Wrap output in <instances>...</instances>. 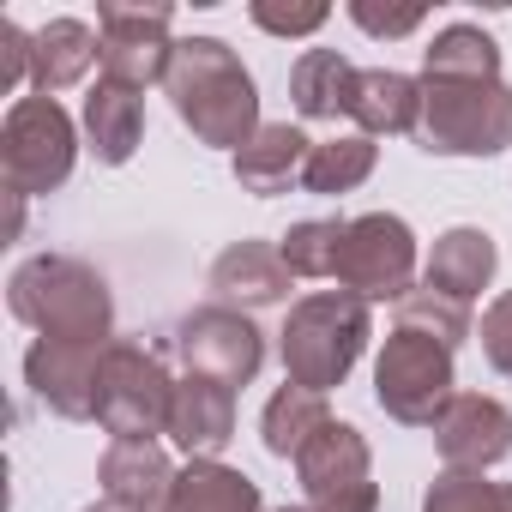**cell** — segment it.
I'll return each instance as SVG.
<instances>
[{
  "mask_svg": "<svg viewBox=\"0 0 512 512\" xmlns=\"http://www.w3.org/2000/svg\"><path fill=\"white\" fill-rule=\"evenodd\" d=\"M290 266H284V253L278 241H229L217 260H211V290L223 308H278L290 296Z\"/></svg>",
  "mask_w": 512,
  "mask_h": 512,
  "instance_id": "cell-14",
  "label": "cell"
},
{
  "mask_svg": "<svg viewBox=\"0 0 512 512\" xmlns=\"http://www.w3.org/2000/svg\"><path fill=\"white\" fill-rule=\"evenodd\" d=\"M422 73L428 79H500V43L482 25H446L422 49Z\"/></svg>",
  "mask_w": 512,
  "mask_h": 512,
  "instance_id": "cell-26",
  "label": "cell"
},
{
  "mask_svg": "<svg viewBox=\"0 0 512 512\" xmlns=\"http://www.w3.org/2000/svg\"><path fill=\"white\" fill-rule=\"evenodd\" d=\"M416 145L428 157H500L512 145V85L506 79H428Z\"/></svg>",
  "mask_w": 512,
  "mask_h": 512,
  "instance_id": "cell-4",
  "label": "cell"
},
{
  "mask_svg": "<svg viewBox=\"0 0 512 512\" xmlns=\"http://www.w3.org/2000/svg\"><path fill=\"white\" fill-rule=\"evenodd\" d=\"M338 247H344V223H338V217L290 223V235L278 241L284 266H290L296 278H332V272H338Z\"/></svg>",
  "mask_w": 512,
  "mask_h": 512,
  "instance_id": "cell-29",
  "label": "cell"
},
{
  "mask_svg": "<svg viewBox=\"0 0 512 512\" xmlns=\"http://www.w3.org/2000/svg\"><path fill=\"white\" fill-rule=\"evenodd\" d=\"M31 43H37V31H25V25H13V19H0V91L31 85Z\"/></svg>",
  "mask_w": 512,
  "mask_h": 512,
  "instance_id": "cell-33",
  "label": "cell"
},
{
  "mask_svg": "<svg viewBox=\"0 0 512 512\" xmlns=\"http://www.w3.org/2000/svg\"><path fill=\"white\" fill-rule=\"evenodd\" d=\"M350 85H356V67L338 49H308L290 67V103H296L302 121H338V115H350Z\"/></svg>",
  "mask_w": 512,
  "mask_h": 512,
  "instance_id": "cell-23",
  "label": "cell"
},
{
  "mask_svg": "<svg viewBox=\"0 0 512 512\" xmlns=\"http://www.w3.org/2000/svg\"><path fill=\"white\" fill-rule=\"evenodd\" d=\"M272 512H308V506H272Z\"/></svg>",
  "mask_w": 512,
  "mask_h": 512,
  "instance_id": "cell-35",
  "label": "cell"
},
{
  "mask_svg": "<svg viewBox=\"0 0 512 512\" xmlns=\"http://www.w3.org/2000/svg\"><path fill=\"white\" fill-rule=\"evenodd\" d=\"M7 308L19 326L37 338H67V344H109L115 338V296L97 266L73 253H37L7 278Z\"/></svg>",
  "mask_w": 512,
  "mask_h": 512,
  "instance_id": "cell-2",
  "label": "cell"
},
{
  "mask_svg": "<svg viewBox=\"0 0 512 512\" xmlns=\"http://www.w3.org/2000/svg\"><path fill=\"white\" fill-rule=\"evenodd\" d=\"M247 19L260 31H272V37H314L332 19V7H320V0H314V7H272V0H253Z\"/></svg>",
  "mask_w": 512,
  "mask_h": 512,
  "instance_id": "cell-30",
  "label": "cell"
},
{
  "mask_svg": "<svg viewBox=\"0 0 512 512\" xmlns=\"http://www.w3.org/2000/svg\"><path fill=\"white\" fill-rule=\"evenodd\" d=\"M296 476H302V494H308L302 506L308 512H380L374 458H368L362 428H350V422H326L302 446Z\"/></svg>",
  "mask_w": 512,
  "mask_h": 512,
  "instance_id": "cell-10",
  "label": "cell"
},
{
  "mask_svg": "<svg viewBox=\"0 0 512 512\" xmlns=\"http://www.w3.org/2000/svg\"><path fill=\"white\" fill-rule=\"evenodd\" d=\"M350 121L368 139H380V133H416V121H422V79L392 73V67H356Z\"/></svg>",
  "mask_w": 512,
  "mask_h": 512,
  "instance_id": "cell-20",
  "label": "cell"
},
{
  "mask_svg": "<svg viewBox=\"0 0 512 512\" xmlns=\"http://www.w3.org/2000/svg\"><path fill=\"white\" fill-rule=\"evenodd\" d=\"M169 440L187 458H217L235 440V386L217 380H175V404H169Z\"/></svg>",
  "mask_w": 512,
  "mask_h": 512,
  "instance_id": "cell-17",
  "label": "cell"
},
{
  "mask_svg": "<svg viewBox=\"0 0 512 512\" xmlns=\"http://www.w3.org/2000/svg\"><path fill=\"white\" fill-rule=\"evenodd\" d=\"M169 404H175V380H169L163 356L133 338H115L103 350L97 422L115 440H157V434H169Z\"/></svg>",
  "mask_w": 512,
  "mask_h": 512,
  "instance_id": "cell-7",
  "label": "cell"
},
{
  "mask_svg": "<svg viewBox=\"0 0 512 512\" xmlns=\"http://www.w3.org/2000/svg\"><path fill=\"white\" fill-rule=\"evenodd\" d=\"M374 157H380V145H374L368 133H338V139L314 145V157H308V175H302V193H314V199L356 193V187L374 175Z\"/></svg>",
  "mask_w": 512,
  "mask_h": 512,
  "instance_id": "cell-25",
  "label": "cell"
},
{
  "mask_svg": "<svg viewBox=\"0 0 512 512\" xmlns=\"http://www.w3.org/2000/svg\"><path fill=\"white\" fill-rule=\"evenodd\" d=\"M91 61H103V37L85 19H49L31 43V97H55L85 85Z\"/></svg>",
  "mask_w": 512,
  "mask_h": 512,
  "instance_id": "cell-19",
  "label": "cell"
},
{
  "mask_svg": "<svg viewBox=\"0 0 512 512\" xmlns=\"http://www.w3.org/2000/svg\"><path fill=\"white\" fill-rule=\"evenodd\" d=\"M181 127L211 145V151H241L253 133H260V91H253V73L241 67V55L223 37H181L169 79H163Z\"/></svg>",
  "mask_w": 512,
  "mask_h": 512,
  "instance_id": "cell-1",
  "label": "cell"
},
{
  "mask_svg": "<svg viewBox=\"0 0 512 512\" xmlns=\"http://www.w3.org/2000/svg\"><path fill=\"white\" fill-rule=\"evenodd\" d=\"M398 332H422V338L458 350V344L470 338V308L452 302V296H440V290H428V284H416V290L398 302Z\"/></svg>",
  "mask_w": 512,
  "mask_h": 512,
  "instance_id": "cell-27",
  "label": "cell"
},
{
  "mask_svg": "<svg viewBox=\"0 0 512 512\" xmlns=\"http://www.w3.org/2000/svg\"><path fill=\"white\" fill-rule=\"evenodd\" d=\"M175 464L157 440H109V452L97 458V482L109 500H127L139 512H163L169 488H175Z\"/></svg>",
  "mask_w": 512,
  "mask_h": 512,
  "instance_id": "cell-18",
  "label": "cell"
},
{
  "mask_svg": "<svg viewBox=\"0 0 512 512\" xmlns=\"http://www.w3.org/2000/svg\"><path fill=\"white\" fill-rule=\"evenodd\" d=\"M332 278L362 302H404L416 290V229L398 211L350 217Z\"/></svg>",
  "mask_w": 512,
  "mask_h": 512,
  "instance_id": "cell-8",
  "label": "cell"
},
{
  "mask_svg": "<svg viewBox=\"0 0 512 512\" xmlns=\"http://www.w3.org/2000/svg\"><path fill=\"white\" fill-rule=\"evenodd\" d=\"M494 272H500V247H494V235L476 229V223H452V229L434 235V247H428L422 284L470 308V302L494 284Z\"/></svg>",
  "mask_w": 512,
  "mask_h": 512,
  "instance_id": "cell-15",
  "label": "cell"
},
{
  "mask_svg": "<svg viewBox=\"0 0 512 512\" xmlns=\"http://www.w3.org/2000/svg\"><path fill=\"white\" fill-rule=\"evenodd\" d=\"M139 139H145V103H139V91H127L115 79H97L85 91V145H91V157L109 163V169H121L139 151Z\"/></svg>",
  "mask_w": 512,
  "mask_h": 512,
  "instance_id": "cell-21",
  "label": "cell"
},
{
  "mask_svg": "<svg viewBox=\"0 0 512 512\" xmlns=\"http://www.w3.org/2000/svg\"><path fill=\"white\" fill-rule=\"evenodd\" d=\"M85 512H139V506H127V500H109V494H103V500H91Z\"/></svg>",
  "mask_w": 512,
  "mask_h": 512,
  "instance_id": "cell-34",
  "label": "cell"
},
{
  "mask_svg": "<svg viewBox=\"0 0 512 512\" xmlns=\"http://www.w3.org/2000/svg\"><path fill=\"white\" fill-rule=\"evenodd\" d=\"M169 19L175 7H115L103 0L97 7V37H103V79L127 85V91H145V85H163L169 79V61H175V43H169Z\"/></svg>",
  "mask_w": 512,
  "mask_h": 512,
  "instance_id": "cell-11",
  "label": "cell"
},
{
  "mask_svg": "<svg viewBox=\"0 0 512 512\" xmlns=\"http://www.w3.org/2000/svg\"><path fill=\"white\" fill-rule=\"evenodd\" d=\"M79 163V127L55 97H19L0 121V175L13 199H37L67 187Z\"/></svg>",
  "mask_w": 512,
  "mask_h": 512,
  "instance_id": "cell-5",
  "label": "cell"
},
{
  "mask_svg": "<svg viewBox=\"0 0 512 512\" xmlns=\"http://www.w3.org/2000/svg\"><path fill=\"white\" fill-rule=\"evenodd\" d=\"M482 356H488V368H494V374H506V380H512V290H506V296H494V302H488V314H482Z\"/></svg>",
  "mask_w": 512,
  "mask_h": 512,
  "instance_id": "cell-31",
  "label": "cell"
},
{
  "mask_svg": "<svg viewBox=\"0 0 512 512\" xmlns=\"http://www.w3.org/2000/svg\"><path fill=\"white\" fill-rule=\"evenodd\" d=\"M422 512H512V482H488L482 470H440L422 494Z\"/></svg>",
  "mask_w": 512,
  "mask_h": 512,
  "instance_id": "cell-28",
  "label": "cell"
},
{
  "mask_svg": "<svg viewBox=\"0 0 512 512\" xmlns=\"http://www.w3.org/2000/svg\"><path fill=\"white\" fill-rule=\"evenodd\" d=\"M434 452L446 470H494L512 452V410L488 392H458L434 422Z\"/></svg>",
  "mask_w": 512,
  "mask_h": 512,
  "instance_id": "cell-13",
  "label": "cell"
},
{
  "mask_svg": "<svg viewBox=\"0 0 512 512\" xmlns=\"http://www.w3.org/2000/svg\"><path fill=\"white\" fill-rule=\"evenodd\" d=\"M374 338V314L362 296L350 290H314L290 308L284 332H278V356H284V380L308 386V392H332L350 380V368L362 362Z\"/></svg>",
  "mask_w": 512,
  "mask_h": 512,
  "instance_id": "cell-3",
  "label": "cell"
},
{
  "mask_svg": "<svg viewBox=\"0 0 512 512\" xmlns=\"http://www.w3.org/2000/svg\"><path fill=\"white\" fill-rule=\"evenodd\" d=\"M163 512H266V506H260V482L247 470H229L217 458H187Z\"/></svg>",
  "mask_w": 512,
  "mask_h": 512,
  "instance_id": "cell-22",
  "label": "cell"
},
{
  "mask_svg": "<svg viewBox=\"0 0 512 512\" xmlns=\"http://www.w3.org/2000/svg\"><path fill=\"white\" fill-rule=\"evenodd\" d=\"M169 350H175V362L187 374L217 380V386H247L266 368V332L253 326L241 308H223V302H205V308L181 314Z\"/></svg>",
  "mask_w": 512,
  "mask_h": 512,
  "instance_id": "cell-9",
  "label": "cell"
},
{
  "mask_svg": "<svg viewBox=\"0 0 512 512\" xmlns=\"http://www.w3.org/2000/svg\"><path fill=\"white\" fill-rule=\"evenodd\" d=\"M458 350L422 338V332H392L380 362H374V404L404 422V428H434L440 410L458 398Z\"/></svg>",
  "mask_w": 512,
  "mask_h": 512,
  "instance_id": "cell-6",
  "label": "cell"
},
{
  "mask_svg": "<svg viewBox=\"0 0 512 512\" xmlns=\"http://www.w3.org/2000/svg\"><path fill=\"white\" fill-rule=\"evenodd\" d=\"M109 344L37 338L25 350V386H31V398L43 410H55L61 422H97V380H103V350Z\"/></svg>",
  "mask_w": 512,
  "mask_h": 512,
  "instance_id": "cell-12",
  "label": "cell"
},
{
  "mask_svg": "<svg viewBox=\"0 0 512 512\" xmlns=\"http://www.w3.org/2000/svg\"><path fill=\"white\" fill-rule=\"evenodd\" d=\"M332 422V410H326V392H308V386H278L272 392V404H266V416H260V440H266V452L272 458H302V446L320 434Z\"/></svg>",
  "mask_w": 512,
  "mask_h": 512,
  "instance_id": "cell-24",
  "label": "cell"
},
{
  "mask_svg": "<svg viewBox=\"0 0 512 512\" xmlns=\"http://www.w3.org/2000/svg\"><path fill=\"white\" fill-rule=\"evenodd\" d=\"M350 19L368 37H410V31H422L428 7H374V0H350Z\"/></svg>",
  "mask_w": 512,
  "mask_h": 512,
  "instance_id": "cell-32",
  "label": "cell"
},
{
  "mask_svg": "<svg viewBox=\"0 0 512 512\" xmlns=\"http://www.w3.org/2000/svg\"><path fill=\"white\" fill-rule=\"evenodd\" d=\"M308 157H314V139H308L302 127L266 121L260 133L235 151V181H241V193H253V199H278V193L302 187Z\"/></svg>",
  "mask_w": 512,
  "mask_h": 512,
  "instance_id": "cell-16",
  "label": "cell"
}]
</instances>
